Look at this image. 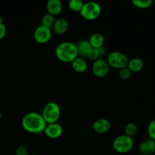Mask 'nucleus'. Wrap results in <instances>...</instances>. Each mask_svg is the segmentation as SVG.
I'll use <instances>...</instances> for the list:
<instances>
[{"mask_svg":"<svg viewBox=\"0 0 155 155\" xmlns=\"http://www.w3.org/2000/svg\"><path fill=\"white\" fill-rule=\"evenodd\" d=\"M21 125L26 132L32 134L43 133L47 124L44 120L42 114L37 112H29L23 117Z\"/></svg>","mask_w":155,"mask_h":155,"instance_id":"obj_1","label":"nucleus"},{"mask_svg":"<svg viewBox=\"0 0 155 155\" xmlns=\"http://www.w3.org/2000/svg\"><path fill=\"white\" fill-rule=\"evenodd\" d=\"M55 55L63 63H71L78 57L77 48L75 43L71 42H62L55 48Z\"/></svg>","mask_w":155,"mask_h":155,"instance_id":"obj_2","label":"nucleus"},{"mask_svg":"<svg viewBox=\"0 0 155 155\" xmlns=\"http://www.w3.org/2000/svg\"><path fill=\"white\" fill-rule=\"evenodd\" d=\"M42 116L47 124L58 123L61 117V107L58 103L50 101L43 107Z\"/></svg>","mask_w":155,"mask_h":155,"instance_id":"obj_3","label":"nucleus"},{"mask_svg":"<svg viewBox=\"0 0 155 155\" xmlns=\"http://www.w3.org/2000/svg\"><path fill=\"white\" fill-rule=\"evenodd\" d=\"M101 6L95 2H87L83 4L80 11V15L87 21H95L101 14Z\"/></svg>","mask_w":155,"mask_h":155,"instance_id":"obj_4","label":"nucleus"},{"mask_svg":"<svg viewBox=\"0 0 155 155\" xmlns=\"http://www.w3.org/2000/svg\"><path fill=\"white\" fill-rule=\"evenodd\" d=\"M113 148L116 152L120 154H126L133 149L134 146V141L133 138L127 135H120L114 139Z\"/></svg>","mask_w":155,"mask_h":155,"instance_id":"obj_5","label":"nucleus"},{"mask_svg":"<svg viewBox=\"0 0 155 155\" xmlns=\"http://www.w3.org/2000/svg\"><path fill=\"white\" fill-rule=\"evenodd\" d=\"M106 61L108 63L110 68L120 71L123 68H127L129 58L124 53L119 51H114L109 53Z\"/></svg>","mask_w":155,"mask_h":155,"instance_id":"obj_6","label":"nucleus"},{"mask_svg":"<svg viewBox=\"0 0 155 155\" xmlns=\"http://www.w3.org/2000/svg\"><path fill=\"white\" fill-rule=\"evenodd\" d=\"M110 66L106 60L100 58L93 62L92 66V72L94 76L98 78H104L108 74Z\"/></svg>","mask_w":155,"mask_h":155,"instance_id":"obj_7","label":"nucleus"},{"mask_svg":"<svg viewBox=\"0 0 155 155\" xmlns=\"http://www.w3.org/2000/svg\"><path fill=\"white\" fill-rule=\"evenodd\" d=\"M51 36H52L51 29L42 25H39V27H36L33 33L35 41L39 44L48 43L51 40Z\"/></svg>","mask_w":155,"mask_h":155,"instance_id":"obj_8","label":"nucleus"},{"mask_svg":"<svg viewBox=\"0 0 155 155\" xmlns=\"http://www.w3.org/2000/svg\"><path fill=\"white\" fill-rule=\"evenodd\" d=\"M63 127L58 123H54L47 124L43 133L48 138L54 139L61 137L63 134Z\"/></svg>","mask_w":155,"mask_h":155,"instance_id":"obj_9","label":"nucleus"},{"mask_svg":"<svg viewBox=\"0 0 155 155\" xmlns=\"http://www.w3.org/2000/svg\"><path fill=\"white\" fill-rule=\"evenodd\" d=\"M111 128V124L105 118L96 120L92 124V129L98 134H105L108 133Z\"/></svg>","mask_w":155,"mask_h":155,"instance_id":"obj_10","label":"nucleus"},{"mask_svg":"<svg viewBox=\"0 0 155 155\" xmlns=\"http://www.w3.org/2000/svg\"><path fill=\"white\" fill-rule=\"evenodd\" d=\"M68 28H69V23L68 20L64 18H60L55 20L51 29L55 34L63 35L68 32Z\"/></svg>","mask_w":155,"mask_h":155,"instance_id":"obj_11","label":"nucleus"},{"mask_svg":"<svg viewBox=\"0 0 155 155\" xmlns=\"http://www.w3.org/2000/svg\"><path fill=\"white\" fill-rule=\"evenodd\" d=\"M48 14L55 17L61 13L63 10V4L60 0H49L46 4Z\"/></svg>","mask_w":155,"mask_h":155,"instance_id":"obj_12","label":"nucleus"},{"mask_svg":"<svg viewBox=\"0 0 155 155\" xmlns=\"http://www.w3.org/2000/svg\"><path fill=\"white\" fill-rule=\"evenodd\" d=\"M154 141L151 139H145L140 142L139 145V151L143 155H150L154 154Z\"/></svg>","mask_w":155,"mask_h":155,"instance_id":"obj_13","label":"nucleus"},{"mask_svg":"<svg viewBox=\"0 0 155 155\" xmlns=\"http://www.w3.org/2000/svg\"><path fill=\"white\" fill-rule=\"evenodd\" d=\"M77 52H78V56L81 58H86L87 57L88 54L92 49V46H91L90 43H89V40L86 39H82L80 40L77 44Z\"/></svg>","mask_w":155,"mask_h":155,"instance_id":"obj_14","label":"nucleus"},{"mask_svg":"<svg viewBox=\"0 0 155 155\" xmlns=\"http://www.w3.org/2000/svg\"><path fill=\"white\" fill-rule=\"evenodd\" d=\"M144 64L143 60L140 58H133L131 59H129L128 64H127V68H129L132 73H139L144 68Z\"/></svg>","mask_w":155,"mask_h":155,"instance_id":"obj_15","label":"nucleus"},{"mask_svg":"<svg viewBox=\"0 0 155 155\" xmlns=\"http://www.w3.org/2000/svg\"><path fill=\"white\" fill-rule=\"evenodd\" d=\"M71 67L74 71L79 74H82L87 70L88 64L83 58L78 56L71 62Z\"/></svg>","mask_w":155,"mask_h":155,"instance_id":"obj_16","label":"nucleus"},{"mask_svg":"<svg viewBox=\"0 0 155 155\" xmlns=\"http://www.w3.org/2000/svg\"><path fill=\"white\" fill-rule=\"evenodd\" d=\"M91 46L93 48H98L104 46V37L101 33H95L91 35L89 39Z\"/></svg>","mask_w":155,"mask_h":155,"instance_id":"obj_17","label":"nucleus"},{"mask_svg":"<svg viewBox=\"0 0 155 155\" xmlns=\"http://www.w3.org/2000/svg\"><path fill=\"white\" fill-rule=\"evenodd\" d=\"M106 53V50L104 47H101L98 48H93L90 50V51L88 54L87 57L89 60L92 61H95L98 60V59L101 58L102 56H104Z\"/></svg>","mask_w":155,"mask_h":155,"instance_id":"obj_18","label":"nucleus"},{"mask_svg":"<svg viewBox=\"0 0 155 155\" xmlns=\"http://www.w3.org/2000/svg\"><path fill=\"white\" fill-rule=\"evenodd\" d=\"M55 20L56 19L54 18V16H52L51 15H49V14L47 13L46 15H45L43 17H42V21H41V23H42L41 25L48 27V28L49 29H51L52 28L53 25H54Z\"/></svg>","mask_w":155,"mask_h":155,"instance_id":"obj_19","label":"nucleus"},{"mask_svg":"<svg viewBox=\"0 0 155 155\" xmlns=\"http://www.w3.org/2000/svg\"><path fill=\"white\" fill-rule=\"evenodd\" d=\"M138 131L137 125L134 123H129L124 127V134L127 136H130V137L133 138V136L136 134Z\"/></svg>","mask_w":155,"mask_h":155,"instance_id":"obj_20","label":"nucleus"},{"mask_svg":"<svg viewBox=\"0 0 155 155\" xmlns=\"http://www.w3.org/2000/svg\"><path fill=\"white\" fill-rule=\"evenodd\" d=\"M132 3L138 8L146 9L152 5L153 1L152 0H133Z\"/></svg>","mask_w":155,"mask_h":155,"instance_id":"obj_21","label":"nucleus"},{"mask_svg":"<svg viewBox=\"0 0 155 155\" xmlns=\"http://www.w3.org/2000/svg\"><path fill=\"white\" fill-rule=\"evenodd\" d=\"M83 4H84V2L81 0H71L68 2V7L73 12H80Z\"/></svg>","mask_w":155,"mask_h":155,"instance_id":"obj_22","label":"nucleus"},{"mask_svg":"<svg viewBox=\"0 0 155 155\" xmlns=\"http://www.w3.org/2000/svg\"><path fill=\"white\" fill-rule=\"evenodd\" d=\"M147 131H148L149 139H151V140L154 141L155 142V119L152 120L148 124Z\"/></svg>","mask_w":155,"mask_h":155,"instance_id":"obj_23","label":"nucleus"},{"mask_svg":"<svg viewBox=\"0 0 155 155\" xmlns=\"http://www.w3.org/2000/svg\"><path fill=\"white\" fill-rule=\"evenodd\" d=\"M132 74L133 73L129 70L128 68H123V69L120 70L119 71V76L122 80H127L129 79H130L131 77Z\"/></svg>","mask_w":155,"mask_h":155,"instance_id":"obj_24","label":"nucleus"},{"mask_svg":"<svg viewBox=\"0 0 155 155\" xmlns=\"http://www.w3.org/2000/svg\"><path fill=\"white\" fill-rule=\"evenodd\" d=\"M15 154L16 155H29V151L27 147L24 145H20L15 150Z\"/></svg>","mask_w":155,"mask_h":155,"instance_id":"obj_25","label":"nucleus"},{"mask_svg":"<svg viewBox=\"0 0 155 155\" xmlns=\"http://www.w3.org/2000/svg\"><path fill=\"white\" fill-rule=\"evenodd\" d=\"M6 33H7V29L4 23H0V40L5 36Z\"/></svg>","mask_w":155,"mask_h":155,"instance_id":"obj_26","label":"nucleus"},{"mask_svg":"<svg viewBox=\"0 0 155 155\" xmlns=\"http://www.w3.org/2000/svg\"><path fill=\"white\" fill-rule=\"evenodd\" d=\"M1 118H2V112L1 110H0V120H1Z\"/></svg>","mask_w":155,"mask_h":155,"instance_id":"obj_27","label":"nucleus"},{"mask_svg":"<svg viewBox=\"0 0 155 155\" xmlns=\"http://www.w3.org/2000/svg\"><path fill=\"white\" fill-rule=\"evenodd\" d=\"M154 154H155V142H154Z\"/></svg>","mask_w":155,"mask_h":155,"instance_id":"obj_28","label":"nucleus"},{"mask_svg":"<svg viewBox=\"0 0 155 155\" xmlns=\"http://www.w3.org/2000/svg\"><path fill=\"white\" fill-rule=\"evenodd\" d=\"M29 155H39V154H30Z\"/></svg>","mask_w":155,"mask_h":155,"instance_id":"obj_29","label":"nucleus"}]
</instances>
